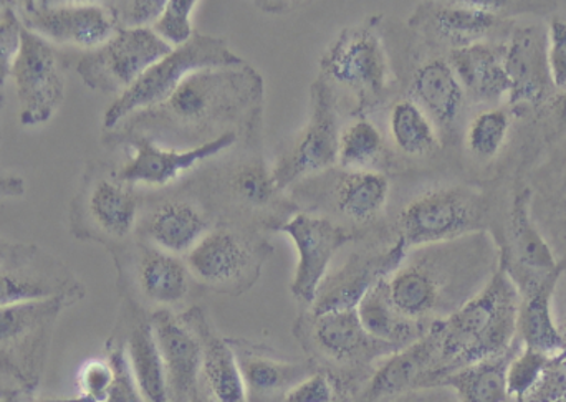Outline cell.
<instances>
[{"instance_id": "obj_1", "label": "cell", "mask_w": 566, "mask_h": 402, "mask_svg": "<svg viewBox=\"0 0 566 402\" xmlns=\"http://www.w3.org/2000/svg\"><path fill=\"white\" fill-rule=\"evenodd\" d=\"M501 265L497 242L481 231L418 247L386 278L389 297L409 320L432 325L461 310L484 290Z\"/></svg>"}, {"instance_id": "obj_2", "label": "cell", "mask_w": 566, "mask_h": 402, "mask_svg": "<svg viewBox=\"0 0 566 402\" xmlns=\"http://www.w3.org/2000/svg\"><path fill=\"white\" fill-rule=\"evenodd\" d=\"M518 304L517 288L499 265L481 294L451 317L431 325L438 340V367L426 388H434L454 371L511 350L518 341Z\"/></svg>"}, {"instance_id": "obj_3", "label": "cell", "mask_w": 566, "mask_h": 402, "mask_svg": "<svg viewBox=\"0 0 566 402\" xmlns=\"http://www.w3.org/2000/svg\"><path fill=\"white\" fill-rule=\"evenodd\" d=\"M511 181L509 176L499 174L421 192L399 214V239L409 248H418L491 232L501 221Z\"/></svg>"}, {"instance_id": "obj_4", "label": "cell", "mask_w": 566, "mask_h": 402, "mask_svg": "<svg viewBox=\"0 0 566 402\" xmlns=\"http://www.w3.org/2000/svg\"><path fill=\"white\" fill-rule=\"evenodd\" d=\"M80 300L59 297L0 310V387L29 398L35 394L45 373L56 320Z\"/></svg>"}, {"instance_id": "obj_5", "label": "cell", "mask_w": 566, "mask_h": 402, "mask_svg": "<svg viewBox=\"0 0 566 402\" xmlns=\"http://www.w3.org/2000/svg\"><path fill=\"white\" fill-rule=\"evenodd\" d=\"M244 60L235 55L221 39L196 35L186 45L172 49L169 55L146 70L128 89L106 109L103 125L116 128L135 113L161 106L179 85L198 70L242 66Z\"/></svg>"}, {"instance_id": "obj_6", "label": "cell", "mask_w": 566, "mask_h": 402, "mask_svg": "<svg viewBox=\"0 0 566 402\" xmlns=\"http://www.w3.org/2000/svg\"><path fill=\"white\" fill-rule=\"evenodd\" d=\"M504 65L511 85L505 106L517 121L534 118L558 93L548 63L547 25L515 22L505 39Z\"/></svg>"}, {"instance_id": "obj_7", "label": "cell", "mask_w": 566, "mask_h": 402, "mask_svg": "<svg viewBox=\"0 0 566 402\" xmlns=\"http://www.w3.org/2000/svg\"><path fill=\"white\" fill-rule=\"evenodd\" d=\"M235 68L238 66L198 70L161 106L171 118L188 126L205 125L228 115L261 95L259 75Z\"/></svg>"}, {"instance_id": "obj_8", "label": "cell", "mask_w": 566, "mask_h": 402, "mask_svg": "<svg viewBox=\"0 0 566 402\" xmlns=\"http://www.w3.org/2000/svg\"><path fill=\"white\" fill-rule=\"evenodd\" d=\"M171 52L153 29H119L105 45L86 53L76 70L90 88L122 95Z\"/></svg>"}, {"instance_id": "obj_9", "label": "cell", "mask_w": 566, "mask_h": 402, "mask_svg": "<svg viewBox=\"0 0 566 402\" xmlns=\"http://www.w3.org/2000/svg\"><path fill=\"white\" fill-rule=\"evenodd\" d=\"M10 78L15 85L23 126L45 125L65 99V76L55 49L29 30L23 29Z\"/></svg>"}, {"instance_id": "obj_10", "label": "cell", "mask_w": 566, "mask_h": 402, "mask_svg": "<svg viewBox=\"0 0 566 402\" xmlns=\"http://www.w3.org/2000/svg\"><path fill=\"white\" fill-rule=\"evenodd\" d=\"M338 116L335 98L325 78L312 86V116L295 145L283 155L272 171L279 191L298 179L325 171L338 161Z\"/></svg>"}, {"instance_id": "obj_11", "label": "cell", "mask_w": 566, "mask_h": 402, "mask_svg": "<svg viewBox=\"0 0 566 402\" xmlns=\"http://www.w3.org/2000/svg\"><path fill=\"white\" fill-rule=\"evenodd\" d=\"M325 78L352 89L361 99H376L389 83V62L373 27H352L322 56Z\"/></svg>"}, {"instance_id": "obj_12", "label": "cell", "mask_w": 566, "mask_h": 402, "mask_svg": "<svg viewBox=\"0 0 566 402\" xmlns=\"http://www.w3.org/2000/svg\"><path fill=\"white\" fill-rule=\"evenodd\" d=\"M531 192V214L566 268V135L538 151L522 176Z\"/></svg>"}, {"instance_id": "obj_13", "label": "cell", "mask_w": 566, "mask_h": 402, "mask_svg": "<svg viewBox=\"0 0 566 402\" xmlns=\"http://www.w3.org/2000/svg\"><path fill=\"white\" fill-rule=\"evenodd\" d=\"M23 29L52 45L96 50L116 33L108 9L98 3H23L19 17Z\"/></svg>"}, {"instance_id": "obj_14", "label": "cell", "mask_w": 566, "mask_h": 402, "mask_svg": "<svg viewBox=\"0 0 566 402\" xmlns=\"http://www.w3.org/2000/svg\"><path fill=\"white\" fill-rule=\"evenodd\" d=\"M281 231L292 239L298 251V265L292 282L293 297L312 307L332 258L339 248L355 241L356 234L329 219L310 214L295 215L282 225Z\"/></svg>"}, {"instance_id": "obj_15", "label": "cell", "mask_w": 566, "mask_h": 402, "mask_svg": "<svg viewBox=\"0 0 566 402\" xmlns=\"http://www.w3.org/2000/svg\"><path fill=\"white\" fill-rule=\"evenodd\" d=\"M235 142L238 135L234 131H226L195 148L168 149L148 136H136L132 141V158L119 169L116 179L128 186H166L199 162L221 155Z\"/></svg>"}, {"instance_id": "obj_16", "label": "cell", "mask_w": 566, "mask_h": 402, "mask_svg": "<svg viewBox=\"0 0 566 402\" xmlns=\"http://www.w3.org/2000/svg\"><path fill=\"white\" fill-rule=\"evenodd\" d=\"M188 268L202 284L226 292L252 284L259 272L252 245L228 229L208 232L189 252Z\"/></svg>"}, {"instance_id": "obj_17", "label": "cell", "mask_w": 566, "mask_h": 402, "mask_svg": "<svg viewBox=\"0 0 566 402\" xmlns=\"http://www.w3.org/2000/svg\"><path fill=\"white\" fill-rule=\"evenodd\" d=\"M165 363L168 402H191L201 378L202 348L195 331L171 311L158 310L149 318Z\"/></svg>"}, {"instance_id": "obj_18", "label": "cell", "mask_w": 566, "mask_h": 402, "mask_svg": "<svg viewBox=\"0 0 566 402\" xmlns=\"http://www.w3.org/2000/svg\"><path fill=\"white\" fill-rule=\"evenodd\" d=\"M409 99L429 116L441 141H454L469 102L448 59L436 56L416 68Z\"/></svg>"}, {"instance_id": "obj_19", "label": "cell", "mask_w": 566, "mask_h": 402, "mask_svg": "<svg viewBox=\"0 0 566 402\" xmlns=\"http://www.w3.org/2000/svg\"><path fill=\"white\" fill-rule=\"evenodd\" d=\"M438 367V340L429 328L416 343L389 355L375 371L356 402L398 400L412 391L424 390Z\"/></svg>"}, {"instance_id": "obj_20", "label": "cell", "mask_w": 566, "mask_h": 402, "mask_svg": "<svg viewBox=\"0 0 566 402\" xmlns=\"http://www.w3.org/2000/svg\"><path fill=\"white\" fill-rule=\"evenodd\" d=\"M310 340L323 358L338 364L369 363L399 351L369 337L359 324L356 308L310 314Z\"/></svg>"}, {"instance_id": "obj_21", "label": "cell", "mask_w": 566, "mask_h": 402, "mask_svg": "<svg viewBox=\"0 0 566 402\" xmlns=\"http://www.w3.org/2000/svg\"><path fill=\"white\" fill-rule=\"evenodd\" d=\"M504 59L505 40L475 43L449 52V65L454 70L469 103L484 108L505 105L511 85Z\"/></svg>"}, {"instance_id": "obj_22", "label": "cell", "mask_w": 566, "mask_h": 402, "mask_svg": "<svg viewBox=\"0 0 566 402\" xmlns=\"http://www.w3.org/2000/svg\"><path fill=\"white\" fill-rule=\"evenodd\" d=\"M409 247L398 237L395 247L376 257L355 258L328 282H323L312 315L353 310L369 288L391 277L408 257Z\"/></svg>"}, {"instance_id": "obj_23", "label": "cell", "mask_w": 566, "mask_h": 402, "mask_svg": "<svg viewBox=\"0 0 566 402\" xmlns=\"http://www.w3.org/2000/svg\"><path fill=\"white\" fill-rule=\"evenodd\" d=\"M35 247H27L17 261L0 268V310L36 304L59 297L83 298L85 290L75 278L66 277L65 272L45 267L36 271Z\"/></svg>"}, {"instance_id": "obj_24", "label": "cell", "mask_w": 566, "mask_h": 402, "mask_svg": "<svg viewBox=\"0 0 566 402\" xmlns=\"http://www.w3.org/2000/svg\"><path fill=\"white\" fill-rule=\"evenodd\" d=\"M202 348L201 377L214 402H245V388L234 348L222 340L198 308L182 315Z\"/></svg>"}, {"instance_id": "obj_25", "label": "cell", "mask_w": 566, "mask_h": 402, "mask_svg": "<svg viewBox=\"0 0 566 402\" xmlns=\"http://www.w3.org/2000/svg\"><path fill=\"white\" fill-rule=\"evenodd\" d=\"M564 265L544 281L518 292L517 337L522 345L548 357L565 353L566 341L558 331L554 314V294Z\"/></svg>"}, {"instance_id": "obj_26", "label": "cell", "mask_w": 566, "mask_h": 402, "mask_svg": "<svg viewBox=\"0 0 566 402\" xmlns=\"http://www.w3.org/2000/svg\"><path fill=\"white\" fill-rule=\"evenodd\" d=\"M234 353L244 381L245 402H282L292 388L315 373L312 363L283 361L239 348Z\"/></svg>"}, {"instance_id": "obj_27", "label": "cell", "mask_w": 566, "mask_h": 402, "mask_svg": "<svg viewBox=\"0 0 566 402\" xmlns=\"http://www.w3.org/2000/svg\"><path fill=\"white\" fill-rule=\"evenodd\" d=\"M356 314L363 330L369 337L381 343L391 345L398 350L416 343L431 328V325L409 320L395 307L389 297L386 278L366 292L356 307Z\"/></svg>"}, {"instance_id": "obj_28", "label": "cell", "mask_w": 566, "mask_h": 402, "mask_svg": "<svg viewBox=\"0 0 566 402\" xmlns=\"http://www.w3.org/2000/svg\"><path fill=\"white\" fill-rule=\"evenodd\" d=\"M83 209L96 231L108 237L125 239L132 234L138 219V198L119 179L102 178L90 186Z\"/></svg>"}, {"instance_id": "obj_29", "label": "cell", "mask_w": 566, "mask_h": 402, "mask_svg": "<svg viewBox=\"0 0 566 402\" xmlns=\"http://www.w3.org/2000/svg\"><path fill=\"white\" fill-rule=\"evenodd\" d=\"M209 232V221L189 202H166L148 219L146 234L159 251L168 254L191 252Z\"/></svg>"}, {"instance_id": "obj_30", "label": "cell", "mask_w": 566, "mask_h": 402, "mask_svg": "<svg viewBox=\"0 0 566 402\" xmlns=\"http://www.w3.org/2000/svg\"><path fill=\"white\" fill-rule=\"evenodd\" d=\"M524 347L518 340L501 357L462 368L442 378L436 387L449 388L459 402H507V370Z\"/></svg>"}, {"instance_id": "obj_31", "label": "cell", "mask_w": 566, "mask_h": 402, "mask_svg": "<svg viewBox=\"0 0 566 402\" xmlns=\"http://www.w3.org/2000/svg\"><path fill=\"white\" fill-rule=\"evenodd\" d=\"M126 360L136 388L145 402H168L165 363L156 343L151 321H138L129 331Z\"/></svg>"}, {"instance_id": "obj_32", "label": "cell", "mask_w": 566, "mask_h": 402, "mask_svg": "<svg viewBox=\"0 0 566 402\" xmlns=\"http://www.w3.org/2000/svg\"><path fill=\"white\" fill-rule=\"evenodd\" d=\"M139 292L151 304L171 307L185 300L189 290V268L168 252L153 248L139 257Z\"/></svg>"}, {"instance_id": "obj_33", "label": "cell", "mask_w": 566, "mask_h": 402, "mask_svg": "<svg viewBox=\"0 0 566 402\" xmlns=\"http://www.w3.org/2000/svg\"><path fill=\"white\" fill-rule=\"evenodd\" d=\"M333 194L343 215L358 224H368L381 214L388 202L389 181L378 171H346Z\"/></svg>"}, {"instance_id": "obj_34", "label": "cell", "mask_w": 566, "mask_h": 402, "mask_svg": "<svg viewBox=\"0 0 566 402\" xmlns=\"http://www.w3.org/2000/svg\"><path fill=\"white\" fill-rule=\"evenodd\" d=\"M517 119L507 106L482 108L465 126L464 148L478 165L497 162L507 149Z\"/></svg>"}, {"instance_id": "obj_35", "label": "cell", "mask_w": 566, "mask_h": 402, "mask_svg": "<svg viewBox=\"0 0 566 402\" xmlns=\"http://www.w3.org/2000/svg\"><path fill=\"white\" fill-rule=\"evenodd\" d=\"M389 131L396 148L411 158H428L442 148L438 129L429 116L409 98L392 106Z\"/></svg>"}, {"instance_id": "obj_36", "label": "cell", "mask_w": 566, "mask_h": 402, "mask_svg": "<svg viewBox=\"0 0 566 402\" xmlns=\"http://www.w3.org/2000/svg\"><path fill=\"white\" fill-rule=\"evenodd\" d=\"M385 155L381 131L368 119H356L339 133L338 165L346 171H373Z\"/></svg>"}, {"instance_id": "obj_37", "label": "cell", "mask_w": 566, "mask_h": 402, "mask_svg": "<svg viewBox=\"0 0 566 402\" xmlns=\"http://www.w3.org/2000/svg\"><path fill=\"white\" fill-rule=\"evenodd\" d=\"M229 186L241 201L251 205L269 204L279 191L272 172L261 161L245 162L235 169Z\"/></svg>"}, {"instance_id": "obj_38", "label": "cell", "mask_w": 566, "mask_h": 402, "mask_svg": "<svg viewBox=\"0 0 566 402\" xmlns=\"http://www.w3.org/2000/svg\"><path fill=\"white\" fill-rule=\"evenodd\" d=\"M196 7V0H166L165 10L153 25L156 35L165 40L171 49L186 45L195 36L191 19Z\"/></svg>"}, {"instance_id": "obj_39", "label": "cell", "mask_w": 566, "mask_h": 402, "mask_svg": "<svg viewBox=\"0 0 566 402\" xmlns=\"http://www.w3.org/2000/svg\"><path fill=\"white\" fill-rule=\"evenodd\" d=\"M551 358L548 355L541 353V351L522 347L521 351L515 355L514 360L509 364V400L521 401L541 380L542 373L547 368Z\"/></svg>"}, {"instance_id": "obj_40", "label": "cell", "mask_w": 566, "mask_h": 402, "mask_svg": "<svg viewBox=\"0 0 566 402\" xmlns=\"http://www.w3.org/2000/svg\"><path fill=\"white\" fill-rule=\"evenodd\" d=\"M115 378V367L109 358L108 360L93 358V360L85 361L80 368L78 378H76L78 396L85 402H108Z\"/></svg>"}, {"instance_id": "obj_41", "label": "cell", "mask_w": 566, "mask_h": 402, "mask_svg": "<svg viewBox=\"0 0 566 402\" xmlns=\"http://www.w3.org/2000/svg\"><path fill=\"white\" fill-rule=\"evenodd\" d=\"M116 29H153L166 7V0H128L106 3Z\"/></svg>"}, {"instance_id": "obj_42", "label": "cell", "mask_w": 566, "mask_h": 402, "mask_svg": "<svg viewBox=\"0 0 566 402\" xmlns=\"http://www.w3.org/2000/svg\"><path fill=\"white\" fill-rule=\"evenodd\" d=\"M548 63H551L552 82L558 93L566 92V17H548Z\"/></svg>"}, {"instance_id": "obj_43", "label": "cell", "mask_w": 566, "mask_h": 402, "mask_svg": "<svg viewBox=\"0 0 566 402\" xmlns=\"http://www.w3.org/2000/svg\"><path fill=\"white\" fill-rule=\"evenodd\" d=\"M22 32L23 27L19 17L7 13L3 19H0V89L12 73L13 63L22 45Z\"/></svg>"}, {"instance_id": "obj_44", "label": "cell", "mask_w": 566, "mask_h": 402, "mask_svg": "<svg viewBox=\"0 0 566 402\" xmlns=\"http://www.w3.org/2000/svg\"><path fill=\"white\" fill-rule=\"evenodd\" d=\"M335 378L325 371H315L286 393L282 402H335Z\"/></svg>"}, {"instance_id": "obj_45", "label": "cell", "mask_w": 566, "mask_h": 402, "mask_svg": "<svg viewBox=\"0 0 566 402\" xmlns=\"http://www.w3.org/2000/svg\"><path fill=\"white\" fill-rule=\"evenodd\" d=\"M396 402H459V400L449 388L434 387L412 391V393L398 398Z\"/></svg>"}, {"instance_id": "obj_46", "label": "cell", "mask_w": 566, "mask_h": 402, "mask_svg": "<svg viewBox=\"0 0 566 402\" xmlns=\"http://www.w3.org/2000/svg\"><path fill=\"white\" fill-rule=\"evenodd\" d=\"M554 314L558 331H560L562 337L566 341V268L562 272L557 287H555Z\"/></svg>"}, {"instance_id": "obj_47", "label": "cell", "mask_w": 566, "mask_h": 402, "mask_svg": "<svg viewBox=\"0 0 566 402\" xmlns=\"http://www.w3.org/2000/svg\"><path fill=\"white\" fill-rule=\"evenodd\" d=\"M27 184L20 176L0 174V199L23 198Z\"/></svg>"}, {"instance_id": "obj_48", "label": "cell", "mask_w": 566, "mask_h": 402, "mask_svg": "<svg viewBox=\"0 0 566 402\" xmlns=\"http://www.w3.org/2000/svg\"><path fill=\"white\" fill-rule=\"evenodd\" d=\"M27 247H19V245H10L0 239V268L6 267L10 262L17 261L23 254Z\"/></svg>"}, {"instance_id": "obj_49", "label": "cell", "mask_w": 566, "mask_h": 402, "mask_svg": "<svg viewBox=\"0 0 566 402\" xmlns=\"http://www.w3.org/2000/svg\"><path fill=\"white\" fill-rule=\"evenodd\" d=\"M32 400V398L27 396V394L20 393V391H10L6 398H3L0 402H27Z\"/></svg>"}, {"instance_id": "obj_50", "label": "cell", "mask_w": 566, "mask_h": 402, "mask_svg": "<svg viewBox=\"0 0 566 402\" xmlns=\"http://www.w3.org/2000/svg\"><path fill=\"white\" fill-rule=\"evenodd\" d=\"M27 402H85L82 398H40V400H29Z\"/></svg>"}, {"instance_id": "obj_51", "label": "cell", "mask_w": 566, "mask_h": 402, "mask_svg": "<svg viewBox=\"0 0 566 402\" xmlns=\"http://www.w3.org/2000/svg\"><path fill=\"white\" fill-rule=\"evenodd\" d=\"M191 402H214L212 400H202L201 394L198 393L195 394V398H192Z\"/></svg>"}, {"instance_id": "obj_52", "label": "cell", "mask_w": 566, "mask_h": 402, "mask_svg": "<svg viewBox=\"0 0 566 402\" xmlns=\"http://www.w3.org/2000/svg\"><path fill=\"white\" fill-rule=\"evenodd\" d=\"M9 393H10V391H7L6 388L0 387V401H2L3 398H6L7 394H9Z\"/></svg>"}, {"instance_id": "obj_53", "label": "cell", "mask_w": 566, "mask_h": 402, "mask_svg": "<svg viewBox=\"0 0 566 402\" xmlns=\"http://www.w3.org/2000/svg\"><path fill=\"white\" fill-rule=\"evenodd\" d=\"M2 98H3V96H2V89H0V105H2Z\"/></svg>"}, {"instance_id": "obj_54", "label": "cell", "mask_w": 566, "mask_h": 402, "mask_svg": "<svg viewBox=\"0 0 566 402\" xmlns=\"http://www.w3.org/2000/svg\"><path fill=\"white\" fill-rule=\"evenodd\" d=\"M555 402H566V396L562 398V400L555 401Z\"/></svg>"}, {"instance_id": "obj_55", "label": "cell", "mask_w": 566, "mask_h": 402, "mask_svg": "<svg viewBox=\"0 0 566 402\" xmlns=\"http://www.w3.org/2000/svg\"><path fill=\"white\" fill-rule=\"evenodd\" d=\"M0 12H2V3H0Z\"/></svg>"}]
</instances>
